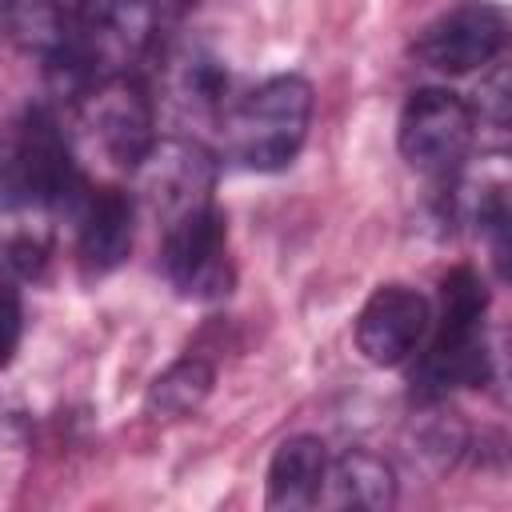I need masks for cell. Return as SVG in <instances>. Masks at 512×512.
I'll use <instances>...</instances> for the list:
<instances>
[{
  "label": "cell",
  "instance_id": "obj_1",
  "mask_svg": "<svg viewBox=\"0 0 512 512\" xmlns=\"http://www.w3.org/2000/svg\"><path fill=\"white\" fill-rule=\"evenodd\" d=\"M488 292L472 268H452L440 284V316L428 348L416 364V392L424 400L448 388H476L488 380V340H484Z\"/></svg>",
  "mask_w": 512,
  "mask_h": 512
},
{
  "label": "cell",
  "instance_id": "obj_2",
  "mask_svg": "<svg viewBox=\"0 0 512 512\" xmlns=\"http://www.w3.org/2000/svg\"><path fill=\"white\" fill-rule=\"evenodd\" d=\"M312 108H316V96L304 76L296 72L268 76L232 108L224 124L232 156L252 172L288 168L308 140Z\"/></svg>",
  "mask_w": 512,
  "mask_h": 512
},
{
  "label": "cell",
  "instance_id": "obj_3",
  "mask_svg": "<svg viewBox=\"0 0 512 512\" xmlns=\"http://www.w3.org/2000/svg\"><path fill=\"white\" fill-rule=\"evenodd\" d=\"M164 4L160 0H80L68 52L60 56L76 80L132 72L160 40ZM52 60V64H60Z\"/></svg>",
  "mask_w": 512,
  "mask_h": 512
},
{
  "label": "cell",
  "instance_id": "obj_4",
  "mask_svg": "<svg viewBox=\"0 0 512 512\" xmlns=\"http://www.w3.org/2000/svg\"><path fill=\"white\" fill-rule=\"evenodd\" d=\"M476 140V108L448 88H416L396 124V148L424 176L456 172Z\"/></svg>",
  "mask_w": 512,
  "mask_h": 512
},
{
  "label": "cell",
  "instance_id": "obj_5",
  "mask_svg": "<svg viewBox=\"0 0 512 512\" xmlns=\"http://www.w3.org/2000/svg\"><path fill=\"white\" fill-rule=\"evenodd\" d=\"M80 128L88 140L120 168H136V160L156 140V112L148 88L136 80V72H112L92 76L80 84Z\"/></svg>",
  "mask_w": 512,
  "mask_h": 512
},
{
  "label": "cell",
  "instance_id": "obj_6",
  "mask_svg": "<svg viewBox=\"0 0 512 512\" xmlns=\"http://www.w3.org/2000/svg\"><path fill=\"white\" fill-rule=\"evenodd\" d=\"M80 192V168L60 120L48 108H28L12 148V196L56 212L68 208Z\"/></svg>",
  "mask_w": 512,
  "mask_h": 512
},
{
  "label": "cell",
  "instance_id": "obj_7",
  "mask_svg": "<svg viewBox=\"0 0 512 512\" xmlns=\"http://www.w3.org/2000/svg\"><path fill=\"white\" fill-rule=\"evenodd\" d=\"M132 176H136L140 204L152 208L168 228L172 220L212 204L216 160L204 144L168 136V140H152V148L136 160Z\"/></svg>",
  "mask_w": 512,
  "mask_h": 512
},
{
  "label": "cell",
  "instance_id": "obj_8",
  "mask_svg": "<svg viewBox=\"0 0 512 512\" xmlns=\"http://www.w3.org/2000/svg\"><path fill=\"white\" fill-rule=\"evenodd\" d=\"M164 276L188 300H220L232 292V256L228 228L216 204L196 208L164 228Z\"/></svg>",
  "mask_w": 512,
  "mask_h": 512
},
{
  "label": "cell",
  "instance_id": "obj_9",
  "mask_svg": "<svg viewBox=\"0 0 512 512\" xmlns=\"http://www.w3.org/2000/svg\"><path fill=\"white\" fill-rule=\"evenodd\" d=\"M508 36L504 8L492 0H460L448 12H440L412 44L416 60L440 76H468L476 68H488Z\"/></svg>",
  "mask_w": 512,
  "mask_h": 512
},
{
  "label": "cell",
  "instance_id": "obj_10",
  "mask_svg": "<svg viewBox=\"0 0 512 512\" xmlns=\"http://www.w3.org/2000/svg\"><path fill=\"white\" fill-rule=\"evenodd\" d=\"M432 328L428 300L408 284H380L356 316V348L376 368L412 360Z\"/></svg>",
  "mask_w": 512,
  "mask_h": 512
},
{
  "label": "cell",
  "instance_id": "obj_11",
  "mask_svg": "<svg viewBox=\"0 0 512 512\" xmlns=\"http://www.w3.org/2000/svg\"><path fill=\"white\" fill-rule=\"evenodd\" d=\"M136 240V200L124 188H96L80 204L76 260L88 280L116 272Z\"/></svg>",
  "mask_w": 512,
  "mask_h": 512
},
{
  "label": "cell",
  "instance_id": "obj_12",
  "mask_svg": "<svg viewBox=\"0 0 512 512\" xmlns=\"http://www.w3.org/2000/svg\"><path fill=\"white\" fill-rule=\"evenodd\" d=\"M328 472V448L320 436H288L268 464L264 480V504L272 512H296V508H316L320 484Z\"/></svg>",
  "mask_w": 512,
  "mask_h": 512
},
{
  "label": "cell",
  "instance_id": "obj_13",
  "mask_svg": "<svg viewBox=\"0 0 512 512\" xmlns=\"http://www.w3.org/2000/svg\"><path fill=\"white\" fill-rule=\"evenodd\" d=\"M316 504L324 508H392L396 504V472L384 456L368 448H348L328 460Z\"/></svg>",
  "mask_w": 512,
  "mask_h": 512
},
{
  "label": "cell",
  "instance_id": "obj_14",
  "mask_svg": "<svg viewBox=\"0 0 512 512\" xmlns=\"http://www.w3.org/2000/svg\"><path fill=\"white\" fill-rule=\"evenodd\" d=\"M68 40L72 28L60 0H0V44L52 64L68 52Z\"/></svg>",
  "mask_w": 512,
  "mask_h": 512
},
{
  "label": "cell",
  "instance_id": "obj_15",
  "mask_svg": "<svg viewBox=\"0 0 512 512\" xmlns=\"http://www.w3.org/2000/svg\"><path fill=\"white\" fill-rule=\"evenodd\" d=\"M212 384H216L212 360H204L200 352H188V356L172 360L152 380V388L144 396V408H148L152 420H184V416H192L208 400Z\"/></svg>",
  "mask_w": 512,
  "mask_h": 512
},
{
  "label": "cell",
  "instance_id": "obj_16",
  "mask_svg": "<svg viewBox=\"0 0 512 512\" xmlns=\"http://www.w3.org/2000/svg\"><path fill=\"white\" fill-rule=\"evenodd\" d=\"M48 216L16 196L0 208V268L8 276H36L48 264Z\"/></svg>",
  "mask_w": 512,
  "mask_h": 512
},
{
  "label": "cell",
  "instance_id": "obj_17",
  "mask_svg": "<svg viewBox=\"0 0 512 512\" xmlns=\"http://www.w3.org/2000/svg\"><path fill=\"white\" fill-rule=\"evenodd\" d=\"M20 336H24V308H20V292L0 280V368L12 364L16 348H20Z\"/></svg>",
  "mask_w": 512,
  "mask_h": 512
},
{
  "label": "cell",
  "instance_id": "obj_18",
  "mask_svg": "<svg viewBox=\"0 0 512 512\" xmlns=\"http://www.w3.org/2000/svg\"><path fill=\"white\" fill-rule=\"evenodd\" d=\"M504 88H508V76H504V68H496L492 80L484 84V96H480V120H492L496 128L508 120V96H504Z\"/></svg>",
  "mask_w": 512,
  "mask_h": 512
}]
</instances>
